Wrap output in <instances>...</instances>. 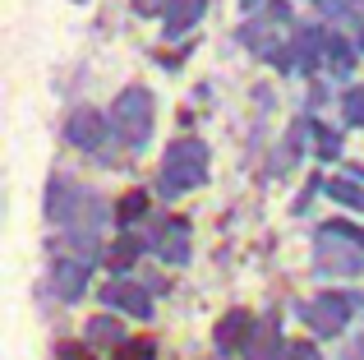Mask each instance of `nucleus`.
<instances>
[{"instance_id": "obj_21", "label": "nucleus", "mask_w": 364, "mask_h": 360, "mask_svg": "<svg viewBox=\"0 0 364 360\" xmlns=\"http://www.w3.org/2000/svg\"><path fill=\"white\" fill-rule=\"evenodd\" d=\"M337 148H341L337 134H318V153H323V157H337Z\"/></svg>"}, {"instance_id": "obj_23", "label": "nucleus", "mask_w": 364, "mask_h": 360, "mask_svg": "<svg viewBox=\"0 0 364 360\" xmlns=\"http://www.w3.org/2000/svg\"><path fill=\"white\" fill-rule=\"evenodd\" d=\"M245 5H254V0H245Z\"/></svg>"}, {"instance_id": "obj_7", "label": "nucleus", "mask_w": 364, "mask_h": 360, "mask_svg": "<svg viewBox=\"0 0 364 360\" xmlns=\"http://www.w3.org/2000/svg\"><path fill=\"white\" fill-rule=\"evenodd\" d=\"M249 337H254V314H249V309H231V314L217 324V346H222V351L249 346Z\"/></svg>"}, {"instance_id": "obj_22", "label": "nucleus", "mask_w": 364, "mask_h": 360, "mask_svg": "<svg viewBox=\"0 0 364 360\" xmlns=\"http://www.w3.org/2000/svg\"><path fill=\"white\" fill-rule=\"evenodd\" d=\"M134 9H148V14H157V9H161V0H134Z\"/></svg>"}, {"instance_id": "obj_17", "label": "nucleus", "mask_w": 364, "mask_h": 360, "mask_svg": "<svg viewBox=\"0 0 364 360\" xmlns=\"http://www.w3.org/2000/svg\"><path fill=\"white\" fill-rule=\"evenodd\" d=\"M341 111H346L350 125H364V88H350L346 102H341Z\"/></svg>"}, {"instance_id": "obj_16", "label": "nucleus", "mask_w": 364, "mask_h": 360, "mask_svg": "<svg viewBox=\"0 0 364 360\" xmlns=\"http://www.w3.org/2000/svg\"><path fill=\"white\" fill-rule=\"evenodd\" d=\"M318 9L323 14H337V18H360L364 14L360 0H318Z\"/></svg>"}, {"instance_id": "obj_19", "label": "nucleus", "mask_w": 364, "mask_h": 360, "mask_svg": "<svg viewBox=\"0 0 364 360\" xmlns=\"http://www.w3.org/2000/svg\"><path fill=\"white\" fill-rule=\"evenodd\" d=\"M282 360H323V356H318V346H314V342H286Z\"/></svg>"}, {"instance_id": "obj_2", "label": "nucleus", "mask_w": 364, "mask_h": 360, "mask_svg": "<svg viewBox=\"0 0 364 360\" xmlns=\"http://www.w3.org/2000/svg\"><path fill=\"white\" fill-rule=\"evenodd\" d=\"M111 129H116L129 148L148 144V129H152V92L148 88H124L120 97L111 102Z\"/></svg>"}, {"instance_id": "obj_4", "label": "nucleus", "mask_w": 364, "mask_h": 360, "mask_svg": "<svg viewBox=\"0 0 364 360\" xmlns=\"http://www.w3.org/2000/svg\"><path fill=\"white\" fill-rule=\"evenodd\" d=\"M107 116L102 111H92V107H83V111H74L70 116V125H65V134H70V144L74 148H97L102 139H107Z\"/></svg>"}, {"instance_id": "obj_14", "label": "nucleus", "mask_w": 364, "mask_h": 360, "mask_svg": "<svg viewBox=\"0 0 364 360\" xmlns=\"http://www.w3.org/2000/svg\"><path fill=\"white\" fill-rule=\"evenodd\" d=\"M139 250H143V245L134 240V235H120V240H116V250H111V268H120V272H124L134 259H139Z\"/></svg>"}, {"instance_id": "obj_13", "label": "nucleus", "mask_w": 364, "mask_h": 360, "mask_svg": "<svg viewBox=\"0 0 364 360\" xmlns=\"http://www.w3.org/2000/svg\"><path fill=\"white\" fill-rule=\"evenodd\" d=\"M328 194L337 198V203H346V208H360V213H364V189L355 185V180H328Z\"/></svg>"}, {"instance_id": "obj_6", "label": "nucleus", "mask_w": 364, "mask_h": 360, "mask_svg": "<svg viewBox=\"0 0 364 360\" xmlns=\"http://www.w3.org/2000/svg\"><path fill=\"white\" fill-rule=\"evenodd\" d=\"M102 300H107V305H116V309H124V314H134V319H148L152 314L148 291L134 287V282H111V287L102 291Z\"/></svg>"}, {"instance_id": "obj_1", "label": "nucleus", "mask_w": 364, "mask_h": 360, "mask_svg": "<svg viewBox=\"0 0 364 360\" xmlns=\"http://www.w3.org/2000/svg\"><path fill=\"white\" fill-rule=\"evenodd\" d=\"M161 180L166 189H194L208 180V144L203 139H176L166 148V162H161Z\"/></svg>"}, {"instance_id": "obj_9", "label": "nucleus", "mask_w": 364, "mask_h": 360, "mask_svg": "<svg viewBox=\"0 0 364 360\" xmlns=\"http://www.w3.org/2000/svg\"><path fill=\"white\" fill-rule=\"evenodd\" d=\"M286 342H277V324L267 319L263 328H254V337H249V360H282Z\"/></svg>"}, {"instance_id": "obj_8", "label": "nucleus", "mask_w": 364, "mask_h": 360, "mask_svg": "<svg viewBox=\"0 0 364 360\" xmlns=\"http://www.w3.org/2000/svg\"><path fill=\"white\" fill-rule=\"evenodd\" d=\"M83 287H88V259H65L55 268V291L65 300H74V296H83Z\"/></svg>"}, {"instance_id": "obj_5", "label": "nucleus", "mask_w": 364, "mask_h": 360, "mask_svg": "<svg viewBox=\"0 0 364 360\" xmlns=\"http://www.w3.org/2000/svg\"><path fill=\"white\" fill-rule=\"evenodd\" d=\"M152 250H157L166 263H185L189 259V222H185V217H171V222L157 231Z\"/></svg>"}, {"instance_id": "obj_3", "label": "nucleus", "mask_w": 364, "mask_h": 360, "mask_svg": "<svg viewBox=\"0 0 364 360\" xmlns=\"http://www.w3.org/2000/svg\"><path fill=\"white\" fill-rule=\"evenodd\" d=\"M304 319H309L314 333H341L350 319V300L346 296H318L309 309H304Z\"/></svg>"}, {"instance_id": "obj_20", "label": "nucleus", "mask_w": 364, "mask_h": 360, "mask_svg": "<svg viewBox=\"0 0 364 360\" xmlns=\"http://www.w3.org/2000/svg\"><path fill=\"white\" fill-rule=\"evenodd\" d=\"M60 360H92L88 356V346H74V342H60V351H55Z\"/></svg>"}, {"instance_id": "obj_12", "label": "nucleus", "mask_w": 364, "mask_h": 360, "mask_svg": "<svg viewBox=\"0 0 364 360\" xmlns=\"http://www.w3.org/2000/svg\"><path fill=\"white\" fill-rule=\"evenodd\" d=\"M143 213H148V189H129V194L120 198V208H116L120 226H129L134 217H143Z\"/></svg>"}, {"instance_id": "obj_10", "label": "nucleus", "mask_w": 364, "mask_h": 360, "mask_svg": "<svg viewBox=\"0 0 364 360\" xmlns=\"http://www.w3.org/2000/svg\"><path fill=\"white\" fill-rule=\"evenodd\" d=\"M198 14H203V0H176L166 14V37H180L185 28H194Z\"/></svg>"}, {"instance_id": "obj_11", "label": "nucleus", "mask_w": 364, "mask_h": 360, "mask_svg": "<svg viewBox=\"0 0 364 360\" xmlns=\"http://www.w3.org/2000/svg\"><path fill=\"white\" fill-rule=\"evenodd\" d=\"M88 342H92V346H124L120 324H116V319H107V314L92 319V324H88Z\"/></svg>"}, {"instance_id": "obj_15", "label": "nucleus", "mask_w": 364, "mask_h": 360, "mask_svg": "<svg viewBox=\"0 0 364 360\" xmlns=\"http://www.w3.org/2000/svg\"><path fill=\"white\" fill-rule=\"evenodd\" d=\"M116 360H157V346H152L148 337H129V342L116 351Z\"/></svg>"}, {"instance_id": "obj_18", "label": "nucleus", "mask_w": 364, "mask_h": 360, "mask_svg": "<svg viewBox=\"0 0 364 360\" xmlns=\"http://www.w3.org/2000/svg\"><path fill=\"white\" fill-rule=\"evenodd\" d=\"M323 51H328V60H332V65H337V70H346V65H350V46H346V42H341V37H337V33H332V37H328V42H323Z\"/></svg>"}]
</instances>
